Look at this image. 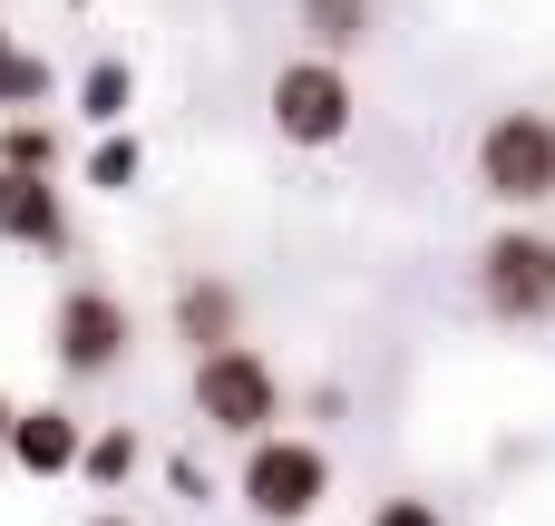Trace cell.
Here are the masks:
<instances>
[{
  "instance_id": "9c48e42d",
  "label": "cell",
  "mask_w": 555,
  "mask_h": 526,
  "mask_svg": "<svg viewBox=\"0 0 555 526\" xmlns=\"http://www.w3.org/2000/svg\"><path fill=\"white\" fill-rule=\"evenodd\" d=\"M0 244H29V254H59V244H68V195H59V176H10V166H0Z\"/></svg>"
},
{
  "instance_id": "ac0fdd59",
  "label": "cell",
  "mask_w": 555,
  "mask_h": 526,
  "mask_svg": "<svg viewBox=\"0 0 555 526\" xmlns=\"http://www.w3.org/2000/svg\"><path fill=\"white\" fill-rule=\"evenodd\" d=\"M78 526H137V517H78Z\"/></svg>"
},
{
  "instance_id": "8fae6325",
  "label": "cell",
  "mask_w": 555,
  "mask_h": 526,
  "mask_svg": "<svg viewBox=\"0 0 555 526\" xmlns=\"http://www.w3.org/2000/svg\"><path fill=\"white\" fill-rule=\"evenodd\" d=\"M0 166H10V176H59V127L10 117V127H0Z\"/></svg>"
},
{
  "instance_id": "5bb4252c",
  "label": "cell",
  "mask_w": 555,
  "mask_h": 526,
  "mask_svg": "<svg viewBox=\"0 0 555 526\" xmlns=\"http://www.w3.org/2000/svg\"><path fill=\"white\" fill-rule=\"evenodd\" d=\"M98 488H127V469H137V429H98L88 439V459H78Z\"/></svg>"
},
{
  "instance_id": "5b68a950",
  "label": "cell",
  "mask_w": 555,
  "mask_h": 526,
  "mask_svg": "<svg viewBox=\"0 0 555 526\" xmlns=\"http://www.w3.org/2000/svg\"><path fill=\"white\" fill-rule=\"evenodd\" d=\"M195 420L215 429V439H273L283 429V371L244 342V351H215V361H195Z\"/></svg>"
},
{
  "instance_id": "52a82bcc",
  "label": "cell",
  "mask_w": 555,
  "mask_h": 526,
  "mask_svg": "<svg viewBox=\"0 0 555 526\" xmlns=\"http://www.w3.org/2000/svg\"><path fill=\"white\" fill-rule=\"evenodd\" d=\"M166 332H176L195 361H215V351H244V293H234L224 273H185V283H176V312H166Z\"/></svg>"
},
{
  "instance_id": "6da1fadb",
  "label": "cell",
  "mask_w": 555,
  "mask_h": 526,
  "mask_svg": "<svg viewBox=\"0 0 555 526\" xmlns=\"http://www.w3.org/2000/svg\"><path fill=\"white\" fill-rule=\"evenodd\" d=\"M468 303L488 322H555V224H498L468 264Z\"/></svg>"
},
{
  "instance_id": "e0dca14e",
  "label": "cell",
  "mask_w": 555,
  "mask_h": 526,
  "mask_svg": "<svg viewBox=\"0 0 555 526\" xmlns=\"http://www.w3.org/2000/svg\"><path fill=\"white\" fill-rule=\"evenodd\" d=\"M10 429H20V410H10V400H0V459H10Z\"/></svg>"
},
{
  "instance_id": "ba28073f",
  "label": "cell",
  "mask_w": 555,
  "mask_h": 526,
  "mask_svg": "<svg viewBox=\"0 0 555 526\" xmlns=\"http://www.w3.org/2000/svg\"><path fill=\"white\" fill-rule=\"evenodd\" d=\"M78 459H88V420L59 410V400H29L20 429H10V469H20V478H68Z\"/></svg>"
},
{
  "instance_id": "30bf717a",
  "label": "cell",
  "mask_w": 555,
  "mask_h": 526,
  "mask_svg": "<svg viewBox=\"0 0 555 526\" xmlns=\"http://www.w3.org/2000/svg\"><path fill=\"white\" fill-rule=\"evenodd\" d=\"M293 20H302L312 59H351V49L380 29V0H293Z\"/></svg>"
},
{
  "instance_id": "8992f818",
  "label": "cell",
  "mask_w": 555,
  "mask_h": 526,
  "mask_svg": "<svg viewBox=\"0 0 555 526\" xmlns=\"http://www.w3.org/2000/svg\"><path fill=\"white\" fill-rule=\"evenodd\" d=\"M127 351H137V312L107 283H68L49 303V361L68 381H107V371H127Z\"/></svg>"
},
{
  "instance_id": "7c38bea8",
  "label": "cell",
  "mask_w": 555,
  "mask_h": 526,
  "mask_svg": "<svg viewBox=\"0 0 555 526\" xmlns=\"http://www.w3.org/2000/svg\"><path fill=\"white\" fill-rule=\"evenodd\" d=\"M49 98V59H29L10 29H0V107H39Z\"/></svg>"
},
{
  "instance_id": "7a4b0ae2",
  "label": "cell",
  "mask_w": 555,
  "mask_h": 526,
  "mask_svg": "<svg viewBox=\"0 0 555 526\" xmlns=\"http://www.w3.org/2000/svg\"><path fill=\"white\" fill-rule=\"evenodd\" d=\"M478 195L507 205V215L555 205V117L546 107H498L478 127Z\"/></svg>"
},
{
  "instance_id": "9a60e30c",
  "label": "cell",
  "mask_w": 555,
  "mask_h": 526,
  "mask_svg": "<svg viewBox=\"0 0 555 526\" xmlns=\"http://www.w3.org/2000/svg\"><path fill=\"white\" fill-rule=\"evenodd\" d=\"M127 176H137V137H98V146H88V185H107V195H117Z\"/></svg>"
},
{
  "instance_id": "2e32d148",
  "label": "cell",
  "mask_w": 555,
  "mask_h": 526,
  "mask_svg": "<svg viewBox=\"0 0 555 526\" xmlns=\"http://www.w3.org/2000/svg\"><path fill=\"white\" fill-rule=\"evenodd\" d=\"M371 526H449V517H439L429 498H380V508H371Z\"/></svg>"
},
{
  "instance_id": "277c9868",
  "label": "cell",
  "mask_w": 555,
  "mask_h": 526,
  "mask_svg": "<svg viewBox=\"0 0 555 526\" xmlns=\"http://www.w3.org/2000/svg\"><path fill=\"white\" fill-rule=\"evenodd\" d=\"M263 107H273V137H283V146H302V156L341 146V137L361 127V98H351V68H341V59H312V49L273 68Z\"/></svg>"
},
{
  "instance_id": "4fadbf2b",
  "label": "cell",
  "mask_w": 555,
  "mask_h": 526,
  "mask_svg": "<svg viewBox=\"0 0 555 526\" xmlns=\"http://www.w3.org/2000/svg\"><path fill=\"white\" fill-rule=\"evenodd\" d=\"M127 88H137V78H127V59H98V68L78 78V107H88L98 127H117V117H127Z\"/></svg>"
},
{
  "instance_id": "3957f363",
  "label": "cell",
  "mask_w": 555,
  "mask_h": 526,
  "mask_svg": "<svg viewBox=\"0 0 555 526\" xmlns=\"http://www.w3.org/2000/svg\"><path fill=\"white\" fill-rule=\"evenodd\" d=\"M234 498H244V517H263V526H302V517H322V498H332V449H322V439H293V429H273V439H254V449H244V469H234Z\"/></svg>"
}]
</instances>
